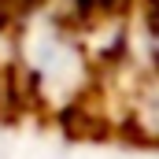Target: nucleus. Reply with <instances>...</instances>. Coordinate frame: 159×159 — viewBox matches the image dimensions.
I'll list each match as a JSON object with an SVG mask.
<instances>
[{
	"label": "nucleus",
	"mask_w": 159,
	"mask_h": 159,
	"mask_svg": "<svg viewBox=\"0 0 159 159\" xmlns=\"http://www.w3.org/2000/svg\"><path fill=\"white\" fill-rule=\"evenodd\" d=\"M19 59L22 78L48 107H67L89 85V52L70 34V26L52 11H34L22 22Z\"/></svg>",
	"instance_id": "1"
}]
</instances>
